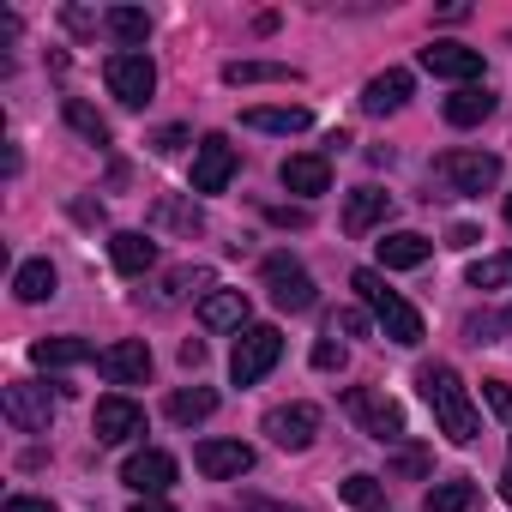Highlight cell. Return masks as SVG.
Here are the masks:
<instances>
[{
  "mask_svg": "<svg viewBox=\"0 0 512 512\" xmlns=\"http://www.w3.org/2000/svg\"><path fill=\"white\" fill-rule=\"evenodd\" d=\"M416 386H422V398H428V410H434V422H440V434H446L452 446H470V440L482 434L476 404H470V392H464L458 368L428 362V368H416Z\"/></svg>",
  "mask_w": 512,
  "mask_h": 512,
  "instance_id": "6da1fadb",
  "label": "cell"
},
{
  "mask_svg": "<svg viewBox=\"0 0 512 512\" xmlns=\"http://www.w3.org/2000/svg\"><path fill=\"white\" fill-rule=\"evenodd\" d=\"M350 290L368 302V314L380 320V332H386L392 344L416 350V344L428 338V332H422V314H416V308H410V302H404V296H398L386 278H380V272H368V266H362V272H350Z\"/></svg>",
  "mask_w": 512,
  "mask_h": 512,
  "instance_id": "7a4b0ae2",
  "label": "cell"
},
{
  "mask_svg": "<svg viewBox=\"0 0 512 512\" xmlns=\"http://www.w3.org/2000/svg\"><path fill=\"white\" fill-rule=\"evenodd\" d=\"M278 356H284V332H278V326H247V332L235 338V350H229V380H235V386L266 380V374L278 368Z\"/></svg>",
  "mask_w": 512,
  "mask_h": 512,
  "instance_id": "3957f363",
  "label": "cell"
},
{
  "mask_svg": "<svg viewBox=\"0 0 512 512\" xmlns=\"http://www.w3.org/2000/svg\"><path fill=\"white\" fill-rule=\"evenodd\" d=\"M434 175H440L452 193L482 199V193L500 181V157H494V151H440V157H434Z\"/></svg>",
  "mask_w": 512,
  "mask_h": 512,
  "instance_id": "277c9868",
  "label": "cell"
},
{
  "mask_svg": "<svg viewBox=\"0 0 512 512\" xmlns=\"http://www.w3.org/2000/svg\"><path fill=\"white\" fill-rule=\"evenodd\" d=\"M344 410L356 416V428H362L368 440H380V446L404 440V410H398L386 392H374V386H350V392H344Z\"/></svg>",
  "mask_w": 512,
  "mask_h": 512,
  "instance_id": "5b68a950",
  "label": "cell"
},
{
  "mask_svg": "<svg viewBox=\"0 0 512 512\" xmlns=\"http://www.w3.org/2000/svg\"><path fill=\"white\" fill-rule=\"evenodd\" d=\"M103 79H109V91H115L127 109H145L151 91H157V67H151V55H139V49H115V55L103 61Z\"/></svg>",
  "mask_w": 512,
  "mask_h": 512,
  "instance_id": "8992f818",
  "label": "cell"
},
{
  "mask_svg": "<svg viewBox=\"0 0 512 512\" xmlns=\"http://www.w3.org/2000/svg\"><path fill=\"white\" fill-rule=\"evenodd\" d=\"M0 410H7V422L19 434H49V422H55V398L37 380H13L7 392H0Z\"/></svg>",
  "mask_w": 512,
  "mask_h": 512,
  "instance_id": "52a82bcc",
  "label": "cell"
},
{
  "mask_svg": "<svg viewBox=\"0 0 512 512\" xmlns=\"http://www.w3.org/2000/svg\"><path fill=\"white\" fill-rule=\"evenodd\" d=\"M266 290H272V308H284V314H308L314 308V278L290 260V253H272L266 260Z\"/></svg>",
  "mask_w": 512,
  "mask_h": 512,
  "instance_id": "ba28073f",
  "label": "cell"
},
{
  "mask_svg": "<svg viewBox=\"0 0 512 512\" xmlns=\"http://www.w3.org/2000/svg\"><path fill=\"white\" fill-rule=\"evenodd\" d=\"M235 181V145L223 133H205L193 151V193H223Z\"/></svg>",
  "mask_w": 512,
  "mask_h": 512,
  "instance_id": "9c48e42d",
  "label": "cell"
},
{
  "mask_svg": "<svg viewBox=\"0 0 512 512\" xmlns=\"http://www.w3.org/2000/svg\"><path fill=\"white\" fill-rule=\"evenodd\" d=\"M97 374H103L109 386H145V374H151V344H145V338H121V344L97 350Z\"/></svg>",
  "mask_w": 512,
  "mask_h": 512,
  "instance_id": "30bf717a",
  "label": "cell"
},
{
  "mask_svg": "<svg viewBox=\"0 0 512 512\" xmlns=\"http://www.w3.org/2000/svg\"><path fill=\"white\" fill-rule=\"evenodd\" d=\"M266 434L284 452H308L314 434H320V410L314 404H278V410H266Z\"/></svg>",
  "mask_w": 512,
  "mask_h": 512,
  "instance_id": "8fae6325",
  "label": "cell"
},
{
  "mask_svg": "<svg viewBox=\"0 0 512 512\" xmlns=\"http://www.w3.org/2000/svg\"><path fill=\"white\" fill-rule=\"evenodd\" d=\"M121 482H127L139 500H163V488H175V458L157 452V446H145V452H133V458L121 464Z\"/></svg>",
  "mask_w": 512,
  "mask_h": 512,
  "instance_id": "7c38bea8",
  "label": "cell"
},
{
  "mask_svg": "<svg viewBox=\"0 0 512 512\" xmlns=\"http://www.w3.org/2000/svg\"><path fill=\"white\" fill-rule=\"evenodd\" d=\"M193 464H199V476H211V482H235V476L253 470V446H247V440H199V446H193Z\"/></svg>",
  "mask_w": 512,
  "mask_h": 512,
  "instance_id": "4fadbf2b",
  "label": "cell"
},
{
  "mask_svg": "<svg viewBox=\"0 0 512 512\" xmlns=\"http://www.w3.org/2000/svg\"><path fill=\"white\" fill-rule=\"evenodd\" d=\"M91 428H97V440H103V446H121V440L145 434V410H139L133 398L109 392V398H97V416H91Z\"/></svg>",
  "mask_w": 512,
  "mask_h": 512,
  "instance_id": "5bb4252c",
  "label": "cell"
},
{
  "mask_svg": "<svg viewBox=\"0 0 512 512\" xmlns=\"http://www.w3.org/2000/svg\"><path fill=\"white\" fill-rule=\"evenodd\" d=\"M422 67H428L434 79L476 85V79H482V49H464V43H428V49H422Z\"/></svg>",
  "mask_w": 512,
  "mask_h": 512,
  "instance_id": "9a60e30c",
  "label": "cell"
},
{
  "mask_svg": "<svg viewBox=\"0 0 512 512\" xmlns=\"http://www.w3.org/2000/svg\"><path fill=\"white\" fill-rule=\"evenodd\" d=\"M410 91H416V79H410L404 67H386V73H374V79L362 85V109H368V115H398V109L410 103Z\"/></svg>",
  "mask_w": 512,
  "mask_h": 512,
  "instance_id": "2e32d148",
  "label": "cell"
},
{
  "mask_svg": "<svg viewBox=\"0 0 512 512\" xmlns=\"http://www.w3.org/2000/svg\"><path fill=\"white\" fill-rule=\"evenodd\" d=\"M284 187L290 193H302V199H320L326 187H332V163H326V151H296V157H284Z\"/></svg>",
  "mask_w": 512,
  "mask_h": 512,
  "instance_id": "e0dca14e",
  "label": "cell"
},
{
  "mask_svg": "<svg viewBox=\"0 0 512 512\" xmlns=\"http://www.w3.org/2000/svg\"><path fill=\"white\" fill-rule=\"evenodd\" d=\"M109 260H115L121 278H145L157 266V241L139 235V229H121V235H109Z\"/></svg>",
  "mask_w": 512,
  "mask_h": 512,
  "instance_id": "ac0fdd59",
  "label": "cell"
},
{
  "mask_svg": "<svg viewBox=\"0 0 512 512\" xmlns=\"http://www.w3.org/2000/svg\"><path fill=\"white\" fill-rule=\"evenodd\" d=\"M199 326L205 332H247V296L241 290H211L199 302Z\"/></svg>",
  "mask_w": 512,
  "mask_h": 512,
  "instance_id": "d6986e66",
  "label": "cell"
},
{
  "mask_svg": "<svg viewBox=\"0 0 512 512\" xmlns=\"http://www.w3.org/2000/svg\"><path fill=\"white\" fill-rule=\"evenodd\" d=\"M386 211H392V193H380V187H356V193L344 199V229H350V235H368V229L386 223Z\"/></svg>",
  "mask_w": 512,
  "mask_h": 512,
  "instance_id": "ffe728a7",
  "label": "cell"
},
{
  "mask_svg": "<svg viewBox=\"0 0 512 512\" xmlns=\"http://www.w3.org/2000/svg\"><path fill=\"white\" fill-rule=\"evenodd\" d=\"M428 253H434V241H428V235L398 229V235H386V241H380V266H386V272H416Z\"/></svg>",
  "mask_w": 512,
  "mask_h": 512,
  "instance_id": "44dd1931",
  "label": "cell"
},
{
  "mask_svg": "<svg viewBox=\"0 0 512 512\" xmlns=\"http://www.w3.org/2000/svg\"><path fill=\"white\" fill-rule=\"evenodd\" d=\"M440 109H446L452 127H482V121L494 115V91H488V85H458Z\"/></svg>",
  "mask_w": 512,
  "mask_h": 512,
  "instance_id": "7402d4cb",
  "label": "cell"
},
{
  "mask_svg": "<svg viewBox=\"0 0 512 512\" xmlns=\"http://www.w3.org/2000/svg\"><path fill=\"white\" fill-rule=\"evenodd\" d=\"M211 284H217L211 266H175V272H163V284L151 290V302H157V308H175L181 296H199V290L211 296Z\"/></svg>",
  "mask_w": 512,
  "mask_h": 512,
  "instance_id": "603a6c76",
  "label": "cell"
},
{
  "mask_svg": "<svg viewBox=\"0 0 512 512\" xmlns=\"http://www.w3.org/2000/svg\"><path fill=\"white\" fill-rule=\"evenodd\" d=\"M223 85H302V73L284 61H229Z\"/></svg>",
  "mask_w": 512,
  "mask_h": 512,
  "instance_id": "cb8c5ba5",
  "label": "cell"
},
{
  "mask_svg": "<svg viewBox=\"0 0 512 512\" xmlns=\"http://www.w3.org/2000/svg\"><path fill=\"white\" fill-rule=\"evenodd\" d=\"M97 350L85 344V338H37L31 344V362L37 368H79V362H91Z\"/></svg>",
  "mask_w": 512,
  "mask_h": 512,
  "instance_id": "d4e9b609",
  "label": "cell"
},
{
  "mask_svg": "<svg viewBox=\"0 0 512 512\" xmlns=\"http://www.w3.org/2000/svg\"><path fill=\"white\" fill-rule=\"evenodd\" d=\"M308 121H314V115H308L302 103H296V109H247V115H241V127H253V133H284V139H290V133H308Z\"/></svg>",
  "mask_w": 512,
  "mask_h": 512,
  "instance_id": "484cf974",
  "label": "cell"
},
{
  "mask_svg": "<svg viewBox=\"0 0 512 512\" xmlns=\"http://www.w3.org/2000/svg\"><path fill=\"white\" fill-rule=\"evenodd\" d=\"M211 410H217V392H211V386H181V392H169V422H181V428L205 422Z\"/></svg>",
  "mask_w": 512,
  "mask_h": 512,
  "instance_id": "4316f807",
  "label": "cell"
},
{
  "mask_svg": "<svg viewBox=\"0 0 512 512\" xmlns=\"http://www.w3.org/2000/svg\"><path fill=\"white\" fill-rule=\"evenodd\" d=\"M13 296H19V302H49V296H55V266H49V260H25V266L13 272Z\"/></svg>",
  "mask_w": 512,
  "mask_h": 512,
  "instance_id": "83f0119b",
  "label": "cell"
},
{
  "mask_svg": "<svg viewBox=\"0 0 512 512\" xmlns=\"http://www.w3.org/2000/svg\"><path fill=\"white\" fill-rule=\"evenodd\" d=\"M61 115H67V127H73L79 139H91V145H109V121H103V115H97L85 97H67V103H61Z\"/></svg>",
  "mask_w": 512,
  "mask_h": 512,
  "instance_id": "f1b7e54d",
  "label": "cell"
},
{
  "mask_svg": "<svg viewBox=\"0 0 512 512\" xmlns=\"http://www.w3.org/2000/svg\"><path fill=\"white\" fill-rule=\"evenodd\" d=\"M103 25H109V37H115V43H127V49L151 37V19H145L139 7H109V13H103Z\"/></svg>",
  "mask_w": 512,
  "mask_h": 512,
  "instance_id": "f546056e",
  "label": "cell"
},
{
  "mask_svg": "<svg viewBox=\"0 0 512 512\" xmlns=\"http://www.w3.org/2000/svg\"><path fill=\"white\" fill-rule=\"evenodd\" d=\"M151 223H157V229H181V235H199V229H205L199 205H187V199H157Z\"/></svg>",
  "mask_w": 512,
  "mask_h": 512,
  "instance_id": "4dcf8cb0",
  "label": "cell"
},
{
  "mask_svg": "<svg viewBox=\"0 0 512 512\" xmlns=\"http://www.w3.org/2000/svg\"><path fill=\"white\" fill-rule=\"evenodd\" d=\"M470 506H476V482H464V476L428 488V512H470Z\"/></svg>",
  "mask_w": 512,
  "mask_h": 512,
  "instance_id": "1f68e13d",
  "label": "cell"
},
{
  "mask_svg": "<svg viewBox=\"0 0 512 512\" xmlns=\"http://www.w3.org/2000/svg\"><path fill=\"white\" fill-rule=\"evenodd\" d=\"M512 284V253H488L470 266V290H506Z\"/></svg>",
  "mask_w": 512,
  "mask_h": 512,
  "instance_id": "d6a6232c",
  "label": "cell"
},
{
  "mask_svg": "<svg viewBox=\"0 0 512 512\" xmlns=\"http://www.w3.org/2000/svg\"><path fill=\"white\" fill-rule=\"evenodd\" d=\"M338 494H344L350 506H362V512H368V506H380V494H386V488H380V476H362V470H356V476H344V488H338Z\"/></svg>",
  "mask_w": 512,
  "mask_h": 512,
  "instance_id": "836d02e7",
  "label": "cell"
},
{
  "mask_svg": "<svg viewBox=\"0 0 512 512\" xmlns=\"http://www.w3.org/2000/svg\"><path fill=\"white\" fill-rule=\"evenodd\" d=\"M392 476H428V452L422 446H398V458H392Z\"/></svg>",
  "mask_w": 512,
  "mask_h": 512,
  "instance_id": "e575fe53",
  "label": "cell"
},
{
  "mask_svg": "<svg viewBox=\"0 0 512 512\" xmlns=\"http://www.w3.org/2000/svg\"><path fill=\"white\" fill-rule=\"evenodd\" d=\"M338 332H344V338H368V314H362V308H338V314H332V338H338Z\"/></svg>",
  "mask_w": 512,
  "mask_h": 512,
  "instance_id": "d590c367",
  "label": "cell"
},
{
  "mask_svg": "<svg viewBox=\"0 0 512 512\" xmlns=\"http://www.w3.org/2000/svg\"><path fill=\"white\" fill-rule=\"evenodd\" d=\"M482 398H488V410H494L500 422H512V386H506V380H482Z\"/></svg>",
  "mask_w": 512,
  "mask_h": 512,
  "instance_id": "8d00e7d4",
  "label": "cell"
},
{
  "mask_svg": "<svg viewBox=\"0 0 512 512\" xmlns=\"http://www.w3.org/2000/svg\"><path fill=\"white\" fill-rule=\"evenodd\" d=\"M272 223H290V229H308V205H266Z\"/></svg>",
  "mask_w": 512,
  "mask_h": 512,
  "instance_id": "74e56055",
  "label": "cell"
},
{
  "mask_svg": "<svg viewBox=\"0 0 512 512\" xmlns=\"http://www.w3.org/2000/svg\"><path fill=\"white\" fill-rule=\"evenodd\" d=\"M314 368H326V374H332V368H344V344L320 338V344H314Z\"/></svg>",
  "mask_w": 512,
  "mask_h": 512,
  "instance_id": "f35d334b",
  "label": "cell"
},
{
  "mask_svg": "<svg viewBox=\"0 0 512 512\" xmlns=\"http://www.w3.org/2000/svg\"><path fill=\"white\" fill-rule=\"evenodd\" d=\"M0 512H55V500H37V494H13Z\"/></svg>",
  "mask_w": 512,
  "mask_h": 512,
  "instance_id": "ab89813d",
  "label": "cell"
},
{
  "mask_svg": "<svg viewBox=\"0 0 512 512\" xmlns=\"http://www.w3.org/2000/svg\"><path fill=\"white\" fill-rule=\"evenodd\" d=\"M181 145H187V127H163V133L151 139V151H163V157H169V151H181Z\"/></svg>",
  "mask_w": 512,
  "mask_h": 512,
  "instance_id": "60d3db41",
  "label": "cell"
},
{
  "mask_svg": "<svg viewBox=\"0 0 512 512\" xmlns=\"http://www.w3.org/2000/svg\"><path fill=\"white\" fill-rule=\"evenodd\" d=\"M241 512H308V506H284V500H260V494H247Z\"/></svg>",
  "mask_w": 512,
  "mask_h": 512,
  "instance_id": "b9f144b4",
  "label": "cell"
},
{
  "mask_svg": "<svg viewBox=\"0 0 512 512\" xmlns=\"http://www.w3.org/2000/svg\"><path fill=\"white\" fill-rule=\"evenodd\" d=\"M61 19H67V31H79V37H91V31H97V19H91L85 7H67Z\"/></svg>",
  "mask_w": 512,
  "mask_h": 512,
  "instance_id": "7bdbcfd3",
  "label": "cell"
},
{
  "mask_svg": "<svg viewBox=\"0 0 512 512\" xmlns=\"http://www.w3.org/2000/svg\"><path fill=\"white\" fill-rule=\"evenodd\" d=\"M476 241H482V229H476V223H458V229L446 235V247H476Z\"/></svg>",
  "mask_w": 512,
  "mask_h": 512,
  "instance_id": "ee69618b",
  "label": "cell"
},
{
  "mask_svg": "<svg viewBox=\"0 0 512 512\" xmlns=\"http://www.w3.org/2000/svg\"><path fill=\"white\" fill-rule=\"evenodd\" d=\"M199 362H205V344H199V338H187V344H181V368H199Z\"/></svg>",
  "mask_w": 512,
  "mask_h": 512,
  "instance_id": "f6af8a7d",
  "label": "cell"
},
{
  "mask_svg": "<svg viewBox=\"0 0 512 512\" xmlns=\"http://www.w3.org/2000/svg\"><path fill=\"white\" fill-rule=\"evenodd\" d=\"M133 512H175L169 500H133Z\"/></svg>",
  "mask_w": 512,
  "mask_h": 512,
  "instance_id": "bcb514c9",
  "label": "cell"
},
{
  "mask_svg": "<svg viewBox=\"0 0 512 512\" xmlns=\"http://www.w3.org/2000/svg\"><path fill=\"white\" fill-rule=\"evenodd\" d=\"M500 494H506V506H512V470H506V476H500Z\"/></svg>",
  "mask_w": 512,
  "mask_h": 512,
  "instance_id": "7dc6e473",
  "label": "cell"
},
{
  "mask_svg": "<svg viewBox=\"0 0 512 512\" xmlns=\"http://www.w3.org/2000/svg\"><path fill=\"white\" fill-rule=\"evenodd\" d=\"M506 223H512V193H506Z\"/></svg>",
  "mask_w": 512,
  "mask_h": 512,
  "instance_id": "c3c4849f",
  "label": "cell"
},
{
  "mask_svg": "<svg viewBox=\"0 0 512 512\" xmlns=\"http://www.w3.org/2000/svg\"><path fill=\"white\" fill-rule=\"evenodd\" d=\"M506 320H512V314H506Z\"/></svg>",
  "mask_w": 512,
  "mask_h": 512,
  "instance_id": "681fc988",
  "label": "cell"
}]
</instances>
